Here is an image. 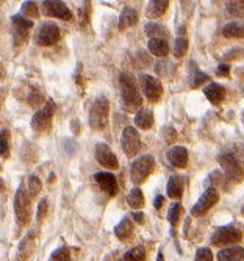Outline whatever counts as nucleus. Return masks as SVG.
Returning a JSON list of instances; mask_svg holds the SVG:
<instances>
[{"instance_id":"1","label":"nucleus","mask_w":244,"mask_h":261,"mask_svg":"<svg viewBox=\"0 0 244 261\" xmlns=\"http://www.w3.org/2000/svg\"><path fill=\"white\" fill-rule=\"evenodd\" d=\"M119 81H121V94H122V102H124L125 109L133 111V109L139 108L142 104V99L139 96L133 78L129 74H121Z\"/></svg>"},{"instance_id":"2","label":"nucleus","mask_w":244,"mask_h":261,"mask_svg":"<svg viewBox=\"0 0 244 261\" xmlns=\"http://www.w3.org/2000/svg\"><path fill=\"white\" fill-rule=\"evenodd\" d=\"M108 113H110V102L107 97H99L94 100L89 109V125L94 130H104L108 124Z\"/></svg>"},{"instance_id":"3","label":"nucleus","mask_w":244,"mask_h":261,"mask_svg":"<svg viewBox=\"0 0 244 261\" xmlns=\"http://www.w3.org/2000/svg\"><path fill=\"white\" fill-rule=\"evenodd\" d=\"M155 167V159L150 155H142L136 158L130 166V179L135 184H141L152 174Z\"/></svg>"},{"instance_id":"4","label":"nucleus","mask_w":244,"mask_h":261,"mask_svg":"<svg viewBox=\"0 0 244 261\" xmlns=\"http://www.w3.org/2000/svg\"><path fill=\"white\" fill-rule=\"evenodd\" d=\"M217 161L222 166V169L227 175V179L241 182L243 179V167H241V159L233 152H221L217 155Z\"/></svg>"},{"instance_id":"5","label":"nucleus","mask_w":244,"mask_h":261,"mask_svg":"<svg viewBox=\"0 0 244 261\" xmlns=\"http://www.w3.org/2000/svg\"><path fill=\"white\" fill-rule=\"evenodd\" d=\"M14 213L19 225H27L30 221V196L25 191L24 184H21L19 189L16 191L14 196Z\"/></svg>"},{"instance_id":"6","label":"nucleus","mask_w":244,"mask_h":261,"mask_svg":"<svg viewBox=\"0 0 244 261\" xmlns=\"http://www.w3.org/2000/svg\"><path fill=\"white\" fill-rule=\"evenodd\" d=\"M241 238H243V233L240 229L233 225H227V227H219L212 235V244L213 246H225V244L240 242Z\"/></svg>"},{"instance_id":"7","label":"nucleus","mask_w":244,"mask_h":261,"mask_svg":"<svg viewBox=\"0 0 244 261\" xmlns=\"http://www.w3.org/2000/svg\"><path fill=\"white\" fill-rule=\"evenodd\" d=\"M217 200H219V192H217V189L216 188H207V191L196 202V205L192 207L191 214L196 216V217L204 216L210 208H213L217 204Z\"/></svg>"},{"instance_id":"8","label":"nucleus","mask_w":244,"mask_h":261,"mask_svg":"<svg viewBox=\"0 0 244 261\" xmlns=\"http://www.w3.org/2000/svg\"><path fill=\"white\" fill-rule=\"evenodd\" d=\"M54 113H55V104H54V100H49V102L44 105V108L39 109V111L33 116V119H31L33 130H36V131L49 130L50 125H52Z\"/></svg>"},{"instance_id":"9","label":"nucleus","mask_w":244,"mask_h":261,"mask_svg":"<svg viewBox=\"0 0 244 261\" xmlns=\"http://www.w3.org/2000/svg\"><path fill=\"white\" fill-rule=\"evenodd\" d=\"M60 39V30H58L56 24L54 22H44L36 33V43L39 46H54L56 41Z\"/></svg>"},{"instance_id":"10","label":"nucleus","mask_w":244,"mask_h":261,"mask_svg":"<svg viewBox=\"0 0 244 261\" xmlns=\"http://www.w3.org/2000/svg\"><path fill=\"white\" fill-rule=\"evenodd\" d=\"M139 80H141L142 91H144V96L150 100V102H157V100H160V97H162V94H163L162 81L152 77V75H147V74H142Z\"/></svg>"},{"instance_id":"11","label":"nucleus","mask_w":244,"mask_h":261,"mask_svg":"<svg viewBox=\"0 0 244 261\" xmlns=\"http://www.w3.org/2000/svg\"><path fill=\"white\" fill-rule=\"evenodd\" d=\"M122 149L127 157H135L141 149V138L136 129L133 127H125L122 133Z\"/></svg>"},{"instance_id":"12","label":"nucleus","mask_w":244,"mask_h":261,"mask_svg":"<svg viewBox=\"0 0 244 261\" xmlns=\"http://www.w3.org/2000/svg\"><path fill=\"white\" fill-rule=\"evenodd\" d=\"M43 11L47 16H52V18H58L63 21L72 19V13L69 8L64 5V2H52V0H47V2H43Z\"/></svg>"},{"instance_id":"13","label":"nucleus","mask_w":244,"mask_h":261,"mask_svg":"<svg viewBox=\"0 0 244 261\" xmlns=\"http://www.w3.org/2000/svg\"><path fill=\"white\" fill-rule=\"evenodd\" d=\"M96 158L100 164L108 167V169H117L119 167V161H117V158L113 154L110 146L102 144V142L96 146Z\"/></svg>"},{"instance_id":"14","label":"nucleus","mask_w":244,"mask_h":261,"mask_svg":"<svg viewBox=\"0 0 244 261\" xmlns=\"http://www.w3.org/2000/svg\"><path fill=\"white\" fill-rule=\"evenodd\" d=\"M96 183L100 186V189L105 191L108 196H114L117 191V180L116 177L110 172H97L94 175Z\"/></svg>"},{"instance_id":"15","label":"nucleus","mask_w":244,"mask_h":261,"mask_svg":"<svg viewBox=\"0 0 244 261\" xmlns=\"http://www.w3.org/2000/svg\"><path fill=\"white\" fill-rule=\"evenodd\" d=\"M166 158L174 167H179V169H183V167L188 166V150L182 146L172 147L169 152H167Z\"/></svg>"},{"instance_id":"16","label":"nucleus","mask_w":244,"mask_h":261,"mask_svg":"<svg viewBox=\"0 0 244 261\" xmlns=\"http://www.w3.org/2000/svg\"><path fill=\"white\" fill-rule=\"evenodd\" d=\"M204 94L213 105L222 104V100L225 97V88L221 86L219 83H210V85L204 89Z\"/></svg>"},{"instance_id":"17","label":"nucleus","mask_w":244,"mask_h":261,"mask_svg":"<svg viewBox=\"0 0 244 261\" xmlns=\"http://www.w3.org/2000/svg\"><path fill=\"white\" fill-rule=\"evenodd\" d=\"M35 235H33L31 232L25 236L21 244H19V249H18V258H16V261H27L30 258V255L33 254V247H35Z\"/></svg>"},{"instance_id":"18","label":"nucleus","mask_w":244,"mask_h":261,"mask_svg":"<svg viewBox=\"0 0 244 261\" xmlns=\"http://www.w3.org/2000/svg\"><path fill=\"white\" fill-rule=\"evenodd\" d=\"M217 261H244V249L240 246L222 249L217 254Z\"/></svg>"},{"instance_id":"19","label":"nucleus","mask_w":244,"mask_h":261,"mask_svg":"<svg viewBox=\"0 0 244 261\" xmlns=\"http://www.w3.org/2000/svg\"><path fill=\"white\" fill-rule=\"evenodd\" d=\"M138 22V13L136 10H133L132 6H125L121 16H119V24H117V27L119 30H125L127 27H132Z\"/></svg>"},{"instance_id":"20","label":"nucleus","mask_w":244,"mask_h":261,"mask_svg":"<svg viewBox=\"0 0 244 261\" xmlns=\"http://www.w3.org/2000/svg\"><path fill=\"white\" fill-rule=\"evenodd\" d=\"M135 124H136V127L142 129V130H149L152 129L154 125V113L150 111V109H139L135 116Z\"/></svg>"},{"instance_id":"21","label":"nucleus","mask_w":244,"mask_h":261,"mask_svg":"<svg viewBox=\"0 0 244 261\" xmlns=\"http://www.w3.org/2000/svg\"><path fill=\"white\" fill-rule=\"evenodd\" d=\"M166 192L167 196L171 199H179L183 194V182H182V177L179 175H172L169 182L166 184Z\"/></svg>"},{"instance_id":"22","label":"nucleus","mask_w":244,"mask_h":261,"mask_svg":"<svg viewBox=\"0 0 244 261\" xmlns=\"http://www.w3.org/2000/svg\"><path fill=\"white\" fill-rule=\"evenodd\" d=\"M190 86L191 88H199L202 83H205L208 80V75L204 74V72H200L199 71V67L194 61H191L190 63Z\"/></svg>"},{"instance_id":"23","label":"nucleus","mask_w":244,"mask_h":261,"mask_svg":"<svg viewBox=\"0 0 244 261\" xmlns=\"http://www.w3.org/2000/svg\"><path fill=\"white\" fill-rule=\"evenodd\" d=\"M114 235L117 238H119L121 241H127L132 235H133V225L130 222V219L129 217H124L122 221L116 225V229H114Z\"/></svg>"},{"instance_id":"24","label":"nucleus","mask_w":244,"mask_h":261,"mask_svg":"<svg viewBox=\"0 0 244 261\" xmlns=\"http://www.w3.org/2000/svg\"><path fill=\"white\" fill-rule=\"evenodd\" d=\"M147 47L150 50V53H154L155 56H160V58L166 56L167 52H169V46H167L166 39H150Z\"/></svg>"},{"instance_id":"25","label":"nucleus","mask_w":244,"mask_h":261,"mask_svg":"<svg viewBox=\"0 0 244 261\" xmlns=\"http://www.w3.org/2000/svg\"><path fill=\"white\" fill-rule=\"evenodd\" d=\"M169 6L167 0H157V2H150L147 8V14L149 18H158V16H163Z\"/></svg>"},{"instance_id":"26","label":"nucleus","mask_w":244,"mask_h":261,"mask_svg":"<svg viewBox=\"0 0 244 261\" xmlns=\"http://www.w3.org/2000/svg\"><path fill=\"white\" fill-rule=\"evenodd\" d=\"M127 204L133 208V209H139L144 207V196H142V191L139 188H133L129 196H127Z\"/></svg>"},{"instance_id":"27","label":"nucleus","mask_w":244,"mask_h":261,"mask_svg":"<svg viewBox=\"0 0 244 261\" xmlns=\"http://www.w3.org/2000/svg\"><path fill=\"white\" fill-rule=\"evenodd\" d=\"M222 35L225 38H243L244 30L238 22H229L224 25L222 28Z\"/></svg>"},{"instance_id":"28","label":"nucleus","mask_w":244,"mask_h":261,"mask_svg":"<svg viewBox=\"0 0 244 261\" xmlns=\"http://www.w3.org/2000/svg\"><path fill=\"white\" fill-rule=\"evenodd\" d=\"M146 33L150 36V39H164V36L167 35L166 30L158 24H147Z\"/></svg>"},{"instance_id":"29","label":"nucleus","mask_w":244,"mask_h":261,"mask_svg":"<svg viewBox=\"0 0 244 261\" xmlns=\"http://www.w3.org/2000/svg\"><path fill=\"white\" fill-rule=\"evenodd\" d=\"M122 260H125V261H144L146 260V249L141 247V246L133 247L124 255Z\"/></svg>"},{"instance_id":"30","label":"nucleus","mask_w":244,"mask_h":261,"mask_svg":"<svg viewBox=\"0 0 244 261\" xmlns=\"http://www.w3.org/2000/svg\"><path fill=\"white\" fill-rule=\"evenodd\" d=\"M188 50V39L185 36H179L177 39H175V46H174V55L180 58L183 56L185 53H187Z\"/></svg>"},{"instance_id":"31","label":"nucleus","mask_w":244,"mask_h":261,"mask_svg":"<svg viewBox=\"0 0 244 261\" xmlns=\"http://www.w3.org/2000/svg\"><path fill=\"white\" fill-rule=\"evenodd\" d=\"M180 214H182V205H180V204H174V205L169 208V213H167V221L171 222L172 227L177 225L179 219H180Z\"/></svg>"},{"instance_id":"32","label":"nucleus","mask_w":244,"mask_h":261,"mask_svg":"<svg viewBox=\"0 0 244 261\" xmlns=\"http://www.w3.org/2000/svg\"><path fill=\"white\" fill-rule=\"evenodd\" d=\"M41 188H43V183H41V180L38 179L36 175H31L30 180H28V189H30L28 196L30 197H36L39 194Z\"/></svg>"},{"instance_id":"33","label":"nucleus","mask_w":244,"mask_h":261,"mask_svg":"<svg viewBox=\"0 0 244 261\" xmlns=\"http://www.w3.org/2000/svg\"><path fill=\"white\" fill-rule=\"evenodd\" d=\"M22 14L28 16V18H31V19L39 18V11H38L36 3H33V2H24V3H22Z\"/></svg>"},{"instance_id":"34","label":"nucleus","mask_w":244,"mask_h":261,"mask_svg":"<svg viewBox=\"0 0 244 261\" xmlns=\"http://www.w3.org/2000/svg\"><path fill=\"white\" fill-rule=\"evenodd\" d=\"M49 261H71V254L67 247H60L56 249L52 255H50Z\"/></svg>"},{"instance_id":"35","label":"nucleus","mask_w":244,"mask_h":261,"mask_svg":"<svg viewBox=\"0 0 244 261\" xmlns=\"http://www.w3.org/2000/svg\"><path fill=\"white\" fill-rule=\"evenodd\" d=\"M13 27H18V28H24V30H30L33 27V21L31 19H25L22 16H13Z\"/></svg>"},{"instance_id":"36","label":"nucleus","mask_w":244,"mask_h":261,"mask_svg":"<svg viewBox=\"0 0 244 261\" xmlns=\"http://www.w3.org/2000/svg\"><path fill=\"white\" fill-rule=\"evenodd\" d=\"M13 36H14V44L16 46H21L24 44L25 41L28 39V30H24V28H18V27H13Z\"/></svg>"},{"instance_id":"37","label":"nucleus","mask_w":244,"mask_h":261,"mask_svg":"<svg viewBox=\"0 0 244 261\" xmlns=\"http://www.w3.org/2000/svg\"><path fill=\"white\" fill-rule=\"evenodd\" d=\"M0 157L8 158L10 157V147H8V131L0 133Z\"/></svg>"},{"instance_id":"38","label":"nucleus","mask_w":244,"mask_h":261,"mask_svg":"<svg viewBox=\"0 0 244 261\" xmlns=\"http://www.w3.org/2000/svg\"><path fill=\"white\" fill-rule=\"evenodd\" d=\"M227 11L233 16H237V18H241L244 11V5L243 2H227Z\"/></svg>"},{"instance_id":"39","label":"nucleus","mask_w":244,"mask_h":261,"mask_svg":"<svg viewBox=\"0 0 244 261\" xmlns=\"http://www.w3.org/2000/svg\"><path fill=\"white\" fill-rule=\"evenodd\" d=\"M194 261H213L212 250H210L208 247H200V249L196 252Z\"/></svg>"},{"instance_id":"40","label":"nucleus","mask_w":244,"mask_h":261,"mask_svg":"<svg viewBox=\"0 0 244 261\" xmlns=\"http://www.w3.org/2000/svg\"><path fill=\"white\" fill-rule=\"evenodd\" d=\"M221 182H222V174L219 171H215V172L210 174V177H208V180L205 182V184H207L208 188H215L216 184H219Z\"/></svg>"},{"instance_id":"41","label":"nucleus","mask_w":244,"mask_h":261,"mask_svg":"<svg viewBox=\"0 0 244 261\" xmlns=\"http://www.w3.org/2000/svg\"><path fill=\"white\" fill-rule=\"evenodd\" d=\"M47 214V199H43L38 205V222H43V219Z\"/></svg>"},{"instance_id":"42","label":"nucleus","mask_w":244,"mask_h":261,"mask_svg":"<svg viewBox=\"0 0 244 261\" xmlns=\"http://www.w3.org/2000/svg\"><path fill=\"white\" fill-rule=\"evenodd\" d=\"M163 136H164V141L167 142V144H171V142H174L175 138H177V133H175V130L172 127H166L163 130Z\"/></svg>"},{"instance_id":"43","label":"nucleus","mask_w":244,"mask_h":261,"mask_svg":"<svg viewBox=\"0 0 244 261\" xmlns=\"http://www.w3.org/2000/svg\"><path fill=\"white\" fill-rule=\"evenodd\" d=\"M229 72H230V66H227V64H219V66H217V69H216V74L221 75V77H227Z\"/></svg>"},{"instance_id":"44","label":"nucleus","mask_w":244,"mask_h":261,"mask_svg":"<svg viewBox=\"0 0 244 261\" xmlns=\"http://www.w3.org/2000/svg\"><path fill=\"white\" fill-rule=\"evenodd\" d=\"M163 202H164V197H163V196H157L155 200H154V207H155V208H162Z\"/></svg>"},{"instance_id":"45","label":"nucleus","mask_w":244,"mask_h":261,"mask_svg":"<svg viewBox=\"0 0 244 261\" xmlns=\"http://www.w3.org/2000/svg\"><path fill=\"white\" fill-rule=\"evenodd\" d=\"M133 216V219H135V221H136L138 224H142V222H144V214H142V213H133L132 214Z\"/></svg>"},{"instance_id":"46","label":"nucleus","mask_w":244,"mask_h":261,"mask_svg":"<svg viewBox=\"0 0 244 261\" xmlns=\"http://www.w3.org/2000/svg\"><path fill=\"white\" fill-rule=\"evenodd\" d=\"M3 77H5V67L2 63H0V78H3Z\"/></svg>"},{"instance_id":"47","label":"nucleus","mask_w":244,"mask_h":261,"mask_svg":"<svg viewBox=\"0 0 244 261\" xmlns=\"http://www.w3.org/2000/svg\"><path fill=\"white\" fill-rule=\"evenodd\" d=\"M158 261H164V258H163V254H162V252H158Z\"/></svg>"},{"instance_id":"48","label":"nucleus","mask_w":244,"mask_h":261,"mask_svg":"<svg viewBox=\"0 0 244 261\" xmlns=\"http://www.w3.org/2000/svg\"><path fill=\"white\" fill-rule=\"evenodd\" d=\"M0 191H3V182H2V179H0Z\"/></svg>"},{"instance_id":"49","label":"nucleus","mask_w":244,"mask_h":261,"mask_svg":"<svg viewBox=\"0 0 244 261\" xmlns=\"http://www.w3.org/2000/svg\"><path fill=\"white\" fill-rule=\"evenodd\" d=\"M0 171H2V167H0Z\"/></svg>"},{"instance_id":"50","label":"nucleus","mask_w":244,"mask_h":261,"mask_svg":"<svg viewBox=\"0 0 244 261\" xmlns=\"http://www.w3.org/2000/svg\"><path fill=\"white\" fill-rule=\"evenodd\" d=\"M121 261H125V260H121Z\"/></svg>"}]
</instances>
